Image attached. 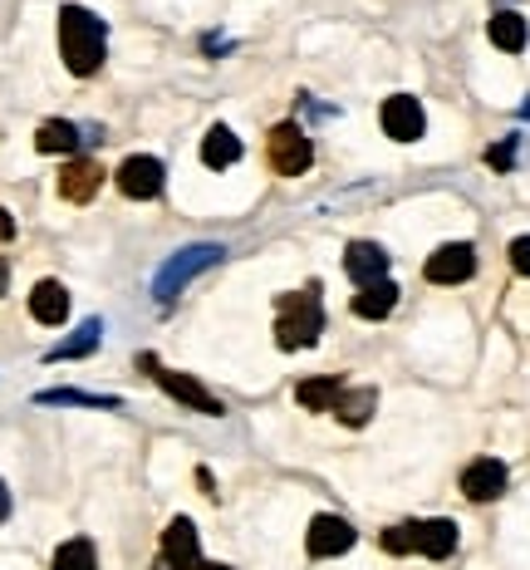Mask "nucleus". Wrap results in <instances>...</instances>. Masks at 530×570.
I'll use <instances>...</instances> for the list:
<instances>
[{
	"label": "nucleus",
	"mask_w": 530,
	"mask_h": 570,
	"mask_svg": "<svg viewBox=\"0 0 530 570\" xmlns=\"http://www.w3.org/2000/svg\"><path fill=\"white\" fill-rule=\"evenodd\" d=\"M104 45H108V29L94 10H84V5L59 10V55H64L69 74H79V79L94 74L104 64Z\"/></svg>",
	"instance_id": "f257e3e1"
},
{
	"label": "nucleus",
	"mask_w": 530,
	"mask_h": 570,
	"mask_svg": "<svg viewBox=\"0 0 530 570\" xmlns=\"http://www.w3.org/2000/svg\"><path fill=\"white\" fill-rule=\"evenodd\" d=\"M320 334H324L320 285H310V290H290V295L275 300V344H280L285 354L310 349Z\"/></svg>",
	"instance_id": "f03ea898"
},
{
	"label": "nucleus",
	"mask_w": 530,
	"mask_h": 570,
	"mask_svg": "<svg viewBox=\"0 0 530 570\" xmlns=\"http://www.w3.org/2000/svg\"><path fill=\"white\" fill-rule=\"evenodd\" d=\"M216 261H226V246H216V241H196V246H182V251L172 256V261L157 271V281H153V295L157 300H172L177 290H182L186 281H196L202 271H212Z\"/></svg>",
	"instance_id": "7ed1b4c3"
},
{
	"label": "nucleus",
	"mask_w": 530,
	"mask_h": 570,
	"mask_svg": "<svg viewBox=\"0 0 530 570\" xmlns=\"http://www.w3.org/2000/svg\"><path fill=\"white\" fill-rule=\"evenodd\" d=\"M265 153H270V167L280 177H300L314 163V143L300 123H275L270 138H265Z\"/></svg>",
	"instance_id": "20e7f679"
},
{
	"label": "nucleus",
	"mask_w": 530,
	"mask_h": 570,
	"mask_svg": "<svg viewBox=\"0 0 530 570\" xmlns=\"http://www.w3.org/2000/svg\"><path fill=\"white\" fill-rule=\"evenodd\" d=\"M137 369H153V379L162 383L167 393H172L177 403H186V408H196V413H206V418H221V399L216 393H206L202 383L192 379V373H177V369H162V364L153 359V354H137Z\"/></svg>",
	"instance_id": "39448f33"
},
{
	"label": "nucleus",
	"mask_w": 530,
	"mask_h": 570,
	"mask_svg": "<svg viewBox=\"0 0 530 570\" xmlns=\"http://www.w3.org/2000/svg\"><path fill=\"white\" fill-rule=\"evenodd\" d=\"M378 123H383V133H388L393 143H418V138L427 133V114H422V104H418L412 94H393V98H383Z\"/></svg>",
	"instance_id": "423d86ee"
},
{
	"label": "nucleus",
	"mask_w": 530,
	"mask_h": 570,
	"mask_svg": "<svg viewBox=\"0 0 530 570\" xmlns=\"http://www.w3.org/2000/svg\"><path fill=\"white\" fill-rule=\"evenodd\" d=\"M162 182H167V167L147 153H133L118 163V192L133 197V202H153L162 192Z\"/></svg>",
	"instance_id": "0eeeda50"
},
{
	"label": "nucleus",
	"mask_w": 530,
	"mask_h": 570,
	"mask_svg": "<svg viewBox=\"0 0 530 570\" xmlns=\"http://www.w3.org/2000/svg\"><path fill=\"white\" fill-rule=\"evenodd\" d=\"M471 271H477V251H471L467 241L437 246V251L427 256V265H422V275H427L432 285H461V281H471Z\"/></svg>",
	"instance_id": "6e6552de"
},
{
	"label": "nucleus",
	"mask_w": 530,
	"mask_h": 570,
	"mask_svg": "<svg viewBox=\"0 0 530 570\" xmlns=\"http://www.w3.org/2000/svg\"><path fill=\"white\" fill-rule=\"evenodd\" d=\"M349 546H353V526L344 516H334V511H320V516L310 521V531H304V550H310L314 560L344 556Z\"/></svg>",
	"instance_id": "1a4fd4ad"
},
{
	"label": "nucleus",
	"mask_w": 530,
	"mask_h": 570,
	"mask_svg": "<svg viewBox=\"0 0 530 570\" xmlns=\"http://www.w3.org/2000/svg\"><path fill=\"white\" fill-rule=\"evenodd\" d=\"M162 566L167 570H196L202 566V536L186 516H172L162 531Z\"/></svg>",
	"instance_id": "9d476101"
},
{
	"label": "nucleus",
	"mask_w": 530,
	"mask_h": 570,
	"mask_svg": "<svg viewBox=\"0 0 530 570\" xmlns=\"http://www.w3.org/2000/svg\"><path fill=\"white\" fill-rule=\"evenodd\" d=\"M344 271H349L353 285L388 281V251L378 241H349L344 246Z\"/></svg>",
	"instance_id": "9b49d317"
},
{
	"label": "nucleus",
	"mask_w": 530,
	"mask_h": 570,
	"mask_svg": "<svg viewBox=\"0 0 530 570\" xmlns=\"http://www.w3.org/2000/svg\"><path fill=\"white\" fill-rule=\"evenodd\" d=\"M461 491L471 501H496L506 491V462L501 458H477L467 472H461Z\"/></svg>",
	"instance_id": "f8f14e48"
},
{
	"label": "nucleus",
	"mask_w": 530,
	"mask_h": 570,
	"mask_svg": "<svg viewBox=\"0 0 530 570\" xmlns=\"http://www.w3.org/2000/svg\"><path fill=\"white\" fill-rule=\"evenodd\" d=\"M98 182H104V167L88 163V157H69L64 173H59V197H69V202H88V197L98 192Z\"/></svg>",
	"instance_id": "ddd939ff"
},
{
	"label": "nucleus",
	"mask_w": 530,
	"mask_h": 570,
	"mask_svg": "<svg viewBox=\"0 0 530 570\" xmlns=\"http://www.w3.org/2000/svg\"><path fill=\"white\" fill-rule=\"evenodd\" d=\"M29 314H35L39 324H64L69 320V290L59 281H39L35 290H29Z\"/></svg>",
	"instance_id": "4468645a"
},
{
	"label": "nucleus",
	"mask_w": 530,
	"mask_h": 570,
	"mask_svg": "<svg viewBox=\"0 0 530 570\" xmlns=\"http://www.w3.org/2000/svg\"><path fill=\"white\" fill-rule=\"evenodd\" d=\"M486 35H491V45H496V49L520 55V49H526V39H530V25H526V15H520V10H496V15H491V25H486Z\"/></svg>",
	"instance_id": "2eb2a0df"
},
{
	"label": "nucleus",
	"mask_w": 530,
	"mask_h": 570,
	"mask_svg": "<svg viewBox=\"0 0 530 570\" xmlns=\"http://www.w3.org/2000/svg\"><path fill=\"white\" fill-rule=\"evenodd\" d=\"M418 550L427 560H447L457 550V521H447V516L418 521Z\"/></svg>",
	"instance_id": "dca6fc26"
},
{
	"label": "nucleus",
	"mask_w": 530,
	"mask_h": 570,
	"mask_svg": "<svg viewBox=\"0 0 530 570\" xmlns=\"http://www.w3.org/2000/svg\"><path fill=\"white\" fill-rule=\"evenodd\" d=\"M393 305H398V285L393 281L359 285V295H353V314L359 320H383V314H393Z\"/></svg>",
	"instance_id": "f3484780"
},
{
	"label": "nucleus",
	"mask_w": 530,
	"mask_h": 570,
	"mask_svg": "<svg viewBox=\"0 0 530 570\" xmlns=\"http://www.w3.org/2000/svg\"><path fill=\"white\" fill-rule=\"evenodd\" d=\"M202 163L216 167V173H221V167H231V163H241V138H236L226 123H216L212 133L202 138Z\"/></svg>",
	"instance_id": "a211bd4d"
},
{
	"label": "nucleus",
	"mask_w": 530,
	"mask_h": 570,
	"mask_svg": "<svg viewBox=\"0 0 530 570\" xmlns=\"http://www.w3.org/2000/svg\"><path fill=\"white\" fill-rule=\"evenodd\" d=\"M98 334H104V320H84L79 324L74 334H69V340H59L55 349L45 354L49 364H64V359H84V354H94L98 349Z\"/></svg>",
	"instance_id": "6ab92c4d"
},
{
	"label": "nucleus",
	"mask_w": 530,
	"mask_h": 570,
	"mask_svg": "<svg viewBox=\"0 0 530 570\" xmlns=\"http://www.w3.org/2000/svg\"><path fill=\"white\" fill-rule=\"evenodd\" d=\"M339 393H344L339 379H304V383H294V403H300L304 413H334Z\"/></svg>",
	"instance_id": "aec40b11"
},
{
	"label": "nucleus",
	"mask_w": 530,
	"mask_h": 570,
	"mask_svg": "<svg viewBox=\"0 0 530 570\" xmlns=\"http://www.w3.org/2000/svg\"><path fill=\"white\" fill-rule=\"evenodd\" d=\"M35 403H45V408H118L113 393H84V389H45L35 393Z\"/></svg>",
	"instance_id": "412c9836"
},
{
	"label": "nucleus",
	"mask_w": 530,
	"mask_h": 570,
	"mask_svg": "<svg viewBox=\"0 0 530 570\" xmlns=\"http://www.w3.org/2000/svg\"><path fill=\"white\" fill-rule=\"evenodd\" d=\"M35 147L39 153H64V157H74V147H79V128L69 123V118H49V123H39V133H35Z\"/></svg>",
	"instance_id": "4be33fe9"
},
{
	"label": "nucleus",
	"mask_w": 530,
	"mask_h": 570,
	"mask_svg": "<svg viewBox=\"0 0 530 570\" xmlns=\"http://www.w3.org/2000/svg\"><path fill=\"white\" fill-rule=\"evenodd\" d=\"M373 389H344L339 393V403H334V418L339 423H349V428H363V423L373 418Z\"/></svg>",
	"instance_id": "5701e85b"
},
{
	"label": "nucleus",
	"mask_w": 530,
	"mask_h": 570,
	"mask_svg": "<svg viewBox=\"0 0 530 570\" xmlns=\"http://www.w3.org/2000/svg\"><path fill=\"white\" fill-rule=\"evenodd\" d=\"M49 570H98V556H94V541H84V536L64 541V546L55 550V566H49Z\"/></svg>",
	"instance_id": "b1692460"
},
{
	"label": "nucleus",
	"mask_w": 530,
	"mask_h": 570,
	"mask_svg": "<svg viewBox=\"0 0 530 570\" xmlns=\"http://www.w3.org/2000/svg\"><path fill=\"white\" fill-rule=\"evenodd\" d=\"M383 550H388V556H408V550H418V521H402V526L383 531Z\"/></svg>",
	"instance_id": "393cba45"
},
{
	"label": "nucleus",
	"mask_w": 530,
	"mask_h": 570,
	"mask_svg": "<svg viewBox=\"0 0 530 570\" xmlns=\"http://www.w3.org/2000/svg\"><path fill=\"white\" fill-rule=\"evenodd\" d=\"M506 256H510V265H516V275H530V236H516Z\"/></svg>",
	"instance_id": "a878e982"
},
{
	"label": "nucleus",
	"mask_w": 530,
	"mask_h": 570,
	"mask_svg": "<svg viewBox=\"0 0 530 570\" xmlns=\"http://www.w3.org/2000/svg\"><path fill=\"white\" fill-rule=\"evenodd\" d=\"M486 163H491V167H501V173H506V167L516 163V143H496V147H491V153H486Z\"/></svg>",
	"instance_id": "bb28decb"
},
{
	"label": "nucleus",
	"mask_w": 530,
	"mask_h": 570,
	"mask_svg": "<svg viewBox=\"0 0 530 570\" xmlns=\"http://www.w3.org/2000/svg\"><path fill=\"white\" fill-rule=\"evenodd\" d=\"M10 290V265H5V256H0V295Z\"/></svg>",
	"instance_id": "cd10ccee"
},
{
	"label": "nucleus",
	"mask_w": 530,
	"mask_h": 570,
	"mask_svg": "<svg viewBox=\"0 0 530 570\" xmlns=\"http://www.w3.org/2000/svg\"><path fill=\"white\" fill-rule=\"evenodd\" d=\"M10 516V491H5V482H0V521Z\"/></svg>",
	"instance_id": "c85d7f7f"
},
{
	"label": "nucleus",
	"mask_w": 530,
	"mask_h": 570,
	"mask_svg": "<svg viewBox=\"0 0 530 570\" xmlns=\"http://www.w3.org/2000/svg\"><path fill=\"white\" fill-rule=\"evenodd\" d=\"M196 570H231V566H216V560H212V566H196Z\"/></svg>",
	"instance_id": "c756f323"
}]
</instances>
